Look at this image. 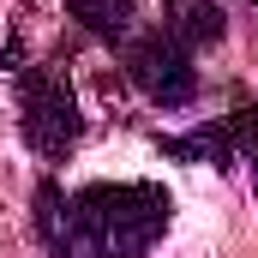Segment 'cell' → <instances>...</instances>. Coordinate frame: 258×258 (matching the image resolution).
I'll list each match as a JSON object with an SVG mask.
<instances>
[{
    "label": "cell",
    "instance_id": "1",
    "mask_svg": "<svg viewBox=\"0 0 258 258\" xmlns=\"http://www.w3.org/2000/svg\"><path fill=\"white\" fill-rule=\"evenodd\" d=\"M174 198L156 180H90L60 192L54 180L36 186V234L54 258H144L168 234Z\"/></svg>",
    "mask_w": 258,
    "mask_h": 258
},
{
    "label": "cell",
    "instance_id": "2",
    "mask_svg": "<svg viewBox=\"0 0 258 258\" xmlns=\"http://www.w3.org/2000/svg\"><path fill=\"white\" fill-rule=\"evenodd\" d=\"M18 126H24V144L42 162H60L66 150L78 144L84 114H78V90H72V78H66L60 60L18 72Z\"/></svg>",
    "mask_w": 258,
    "mask_h": 258
},
{
    "label": "cell",
    "instance_id": "3",
    "mask_svg": "<svg viewBox=\"0 0 258 258\" xmlns=\"http://www.w3.org/2000/svg\"><path fill=\"white\" fill-rule=\"evenodd\" d=\"M126 78L138 84L144 102L156 108H186L198 96V66H192V48L174 42L168 30H144L126 42Z\"/></svg>",
    "mask_w": 258,
    "mask_h": 258
},
{
    "label": "cell",
    "instance_id": "4",
    "mask_svg": "<svg viewBox=\"0 0 258 258\" xmlns=\"http://www.w3.org/2000/svg\"><path fill=\"white\" fill-rule=\"evenodd\" d=\"M66 18L90 30L96 42H132L138 36V0H66Z\"/></svg>",
    "mask_w": 258,
    "mask_h": 258
},
{
    "label": "cell",
    "instance_id": "5",
    "mask_svg": "<svg viewBox=\"0 0 258 258\" xmlns=\"http://www.w3.org/2000/svg\"><path fill=\"white\" fill-rule=\"evenodd\" d=\"M162 30L174 36V42H186V48H210V42H222V0H162Z\"/></svg>",
    "mask_w": 258,
    "mask_h": 258
},
{
    "label": "cell",
    "instance_id": "6",
    "mask_svg": "<svg viewBox=\"0 0 258 258\" xmlns=\"http://www.w3.org/2000/svg\"><path fill=\"white\" fill-rule=\"evenodd\" d=\"M252 174H258V162H252Z\"/></svg>",
    "mask_w": 258,
    "mask_h": 258
},
{
    "label": "cell",
    "instance_id": "7",
    "mask_svg": "<svg viewBox=\"0 0 258 258\" xmlns=\"http://www.w3.org/2000/svg\"><path fill=\"white\" fill-rule=\"evenodd\" d=\"M252 6H258V0H252Z\"/></svg>",
    "mask_w": 258,
    "mask_h": 258
}]
</instances>
